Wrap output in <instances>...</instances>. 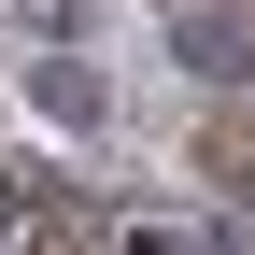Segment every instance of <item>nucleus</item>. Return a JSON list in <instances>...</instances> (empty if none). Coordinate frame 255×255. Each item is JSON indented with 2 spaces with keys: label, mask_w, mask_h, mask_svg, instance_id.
I'll use <instances>...</instances> for the list:
<instances>
[{
  "label": "nucleus",
  "mask_w": 255,
  "mask_h": 255,
  "mask_svg": "<svg viewBox=\"0 0 255 255\" xmlns=\"http://www.w3.org/2000/svg\"><path fill=\"white\" fill-rule=\"evenodd\" d=\"M184 71H199V85H241L255 71V28L227 14V0H184Z\"/></svg>",
  "instance_id": "obj_1"
},
{
  "label": "nucleus",
  "mask_w": 255,
  "mask_h": 255,
  "mask_svg": "<svg viewBox=\"0 0 255 255\" xmlns=\"http://www.w3.org/2000/svg\"><path fill=\"white\" fill-rule=\"evenodd\" d=\"M28 100H43L57 128H100V71H85V57H43V71H28Z\"/></svg>",
  "instance_id": "obj_2"
},
{
  "label": "nucleus",
  "mask_w": 255,
  "mask_h": 255,
  "mask_svg": "<svg viewBox=\"0 0 255 255\" xmlns=\"http://www.w3.org/2000/svg\"><path fill=\"white\" fill-rule=\"evenodd\" d=\"M28 227H43V184H28V170H0V241H28Z\"/></svg>",
  "instance_id": "obj_3"
}]
</instances>
